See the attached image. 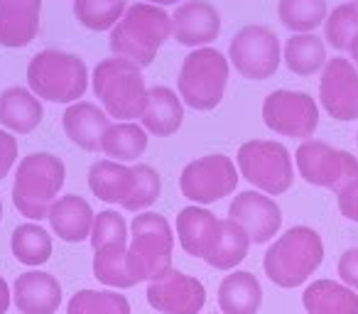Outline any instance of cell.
<instances>
[{
	"label": "cell",
	"mask_w": 358,
	"mask_h": 314,
	"mask_svg": "<svg viewBox=\"0 0 358 314\" xmlns=\"http://www.w3.org/2000/svg\"><path fill=\"white\" fill-rule=\"evenodd\" d=\"M128 10V0H74V17L91 32H110Z\"/></svg>",
	"instance_id": "obj_32"
},
{
	"label": "cell",
	"mask_w": 358,
	"mask_h": 314,
	"mask_svg": "<svg viewBox=\"0 0 358 314\" xmlns=\"http://www.w3.org/2000/svg\"><path fill=\"white\" fill-rule=\"evenodd\" d=\"M135 167H128L123 162L99 160L89 167V190L96 194V199L106 204H118L125 209L135 194Z\"/></svg>",
	"instance_id": "obj_21"
},
{
	"label": "cell",
	"mask_w": 358,
	"mask_h": 314,
	"mask_svg": "<svg viewBox=\"0 0 358 314\" xmlns=\"http://www.w3.org/2000/svg\"><path fill=\"white\" fill-rule=\"evenodd\" d=\"M319 101L334 120L351 123L358 118V69L341 55L327 62L319 79Z\"/></svg>",
	"instance_id": "obj_13"
},
{
	"label": "cell",
	"mask_w": 358,
	"mask_h": 314,
	"mask_svg": "<svg viewBox=\"0 0 358 314\" xmlns=\"http://www.w3.org/2000/svg\"><path fill=\"white\" fill-rule=\"evenodd\" d=\"M17 138L8 130H0V182L10 175L17 162Z\"/></svg>",
	"instance_id": "obj_38"
},
{
	"label": "cell",
	"mask_w": 358,
	"mask_h": 314,
	"mask_svg": "<svg viewBox=\"0 0 358 314\" xmlns=\"http://www.w3.org/2000/svg\"><path fill=\"white\" fill-rule=\"evenodd\" d=\"M263 123L282 138L309 140L319 128V106L304 91L278 89L263 101Z\"/></svg>",
	"instance_id": "obj_12"
},
{
	"label": "cell",
	"mask_w": 358,
	"mask_h": 314,
	"mask_svg": "<svg viewBox=\"0 0 358 314\" xmlns=\"http://www.w3.org/2000/svg\"><path fill=\"white\" fill-rule=\"evenodd\" d=\"M0 221H3V201H0Z\"/></svg>",
	"instance_id": "obj_44"
},
{
	"label": "cell",
	"mask_w": 358,
	"mask_h": 314,
	"mask_svg": "<svg viewBox=\"0 0 358 314\" xmlns=\"http://www.w3.org/2000/svg\"><path fill=\"white\" fill-rule=\"evenodd\" d=\"M50 224L52 231L66 243H81V241L91 238V229H94V209L91 204L79 194H66L55 201L50 209Z\"/></svg>",
	"instance_id": "obj_23"
},
{
	"label": "cell",
	"mask_w": 358,
	"mask_h": 314,
	"mask_svg": "<svg viewBox=\"0 0 358 314\" xmlns=\"http://www.w3.org/2000/svg\"><path fill=\"white\" fill-rule=\"evenodd\" d=\"M294 165L307 185L324 187L336 194L358 182V157L322 140H304L294 152Z\"/></svg>",
	"instance_id": "obj_9"
},
{
	"label": "cell",
	"mask_w": 358,
	"mask_h": 314,
	"mask_svg": "<svg viewBox=\"0 0 358 314\" xmlns=\"http://www.w3.org/2000/svg\"><path fill=\"white\" fill-rule=\"evenodd\" d=\"M42 0H0V47L22 50L40 32Z\"/></svg>",
	"instance_id": "obj_18"
},
{
	"label": "cell",
	"mask_w": 358,
	"mask_h": 314,
	"mask_svg": "<svg viewBox=\"0 0 358 314\" xmlns=\"http://www.w3.org/2000/svg\"><path fill=\"white\" fill-rule=\"evenodd\" d=\"M348 55H351V62H353V66H356V69H358V35H356V40H353L351 50H348Z\"/></svg>",
	"instance_id": "obj_43"
},
{
	"label": "cell",
	"mask_w": 358,
	"mask_h": 314,
	"mask_svg": "<svg viewBox=\"0 0 358 314\" xmlns=\"http://www.w3.org/2000/svg\"><path fill=\"white\" fill-rule=\"evenodd\" d=\"M229 62L248 81L270 79L282 62L280 37L265 25L241 27L229 45Z\"/></svg>",
	"instance_id": "obj_10"
},
{
	"label": "cell",
	"mask_w": 358,
	"mask_h": 314,
	"mask_svg": "<svg viewBox=\"0 0 358 314\" xmlns=\"http://www.w3.org/2000/svg\"><path fill=\"white\" fill-rule=\"evenodd\" d=\"M135 194L133 199L125 204V211H145L159 199V192H162V180H159L157 170H152L150 165H135Z\"/></svg>",
	"instance_id": "obj_37"
},
{
	"label": "cell",
	"mask_w": 358,
	"mask_h": 314,
	"mask_svg": "<svg viewBox=\"0 0 358 314\" xmlns=\"http://www.w3.org/2000/svg\"><path fill=\"white\" fill-rule=\"evenodd\" d=\"M89 66L81 57L62 50H42L27 64V89L50 104H79L89 89Z\"/></svg>",
	"instance_id": "obj_4"
},
{
	"label": "cell",
	"mask_w": 358,
	"mask_h": 314,
	"mask_svg": "<svg viewBox=\"0 0 358 314\" xmlns=\"http://www.w3.org/2000/svg\"><path fill=\"white\" fill-rule=\"evenodd\" d=\"M238 167L226 155H204L199 160L185 165L179 175V190L192 204H214L234 194L238 187Z\"/></svg>",
	"instance_id": "obj_11"
},
{
	"label": "cell",
	"mask_w": 358,
	"mask_h": 314,
	"mask_svg": "<svg viewBox=\"0 0 358 314\" xmlns=\"http://www.w3.org/2000/svg\"><path fill=\"white\" fill-rule=\"evenodd\" d=\"M10 302H13V294H10V287L3 278H0V314H6L10 309Z\"/></svg>",
	"instance_id": "obj_41"
},
{
	"label": "cell",
	"mask_w": 358,
	"mask_h": 314,
	"mask_svg": "<svg viewBox=\"0 0 358 314\" xmlns=\"http://www.w3.org/2000/svg\"><path fill=\"white\" fill-rule=\"evenodd\" d=\"M66 182V167L62 157L52 152H32L17 162L13 182V204L25 219L37 221L50 216Z\"/></svg>",
	"instance_id": "obj_3"
},
{
	"label": "cell",
	"mask_w": 358,
	"mask_h": 314,
	"mask_svg": "<svg viewBox=\"0 0 358 314\" xmlns=\"http://www.w3.org/2000/svg\"><path fill=\"white\" fill-rule=\"evenodd\" d=\"M231 76V62L216 47L192 50L177 74V94L182 104L201 113L219 108L226 96Z\"/></svg>",
	"instance_id": "obj_6"
},
{
	"label": "cell",
	"mask_w": 358,
	"mask_h": 314,
	"mask_svg": "<svg viewBox=\"0 0 358 314\" xmlns=\"http://www.w3.org/2000/svg\"><path fill=\"white\" fill-rule=\"evenodd\" d=\"M148 302L159 314H199L206 304V290L201 280L172 268L148 285Z\"/></svg>",
	"instance_id": "obj_14"
},
{
	"label": "cell",
	"mask_w": 358,
	"mask_h": 314,
	"mask_svg": "<svg viewBox=\"0 0 358 314\" xmlns=\"http://www.w3.org/2000/svg\"><path fill=\"white\" fill-rule=\"evenodd\" d=\"M174 229H177L179 245L187 255L206 260L221 236V219H216L204 206L192 204L179 211Z\"/></svg>",
	"instance_id": "obj_17"
},
{
	"label": "cell",
	"mask_w": 358,
	"mask_h": 314,
	"mask_svg": "<svg viewBox=\"0 0 358 314\" xmlns=\"http://www.w3.org/2000/svg\"><path fill=\"white\" fill-rule=\"evenodd\" d=\"M91 86L101 101V108L115 118V123H135V118H143L150 89L143 69L133 62L120 57L99 62L91 74Z\"/></svg>",
	"instance_id": "obj_2"
},
{
	"label": "cell",
	"mask_w": 358,
	"mask_h": 314,
	"mask_svg": "<svg viewBox=\"0 0 358 314\" xmlns=\"http://www.w3.org/2000/svg\"><path fill=\"white\" fill-rule=\"evenodd\" d=\"M338 211H341L343 219L358 224V182L338 194Z\"/></svg>",
	"instance_id": "obj_40"
},
{
	"label": "cell",
	"mask_w": 358,
	"mask_h": 314,
	"mask_svg": "<svg viewBox=\"0 0 358 314\" xmlns=\"http://www.w3.org/2000/svg\"><path fill=\"white\" fill-rule=\"evenodd\" d=\"M143 3H150V6H159V8H167V6H182L185 0H143Z\"/></svg>",
	"instance_id": "obj_42"
},
{
	"label": "cell",
	"mask_w": 358,
	"mask_h": 314,
	"mask_svg": "<svg viewBox=\"0 0 358 314\" xmlns=\"http://www.w3.org/2000/svg\"><path fill=\"white\" fill-rule=\"evenodd\" d=\"M62 125H64L66 138L76 148L86 150V152H101L103 135L110 128V115L91 101H79L64 110Z\"/></svg>",
	"instance_id": "obj_19"
},
{
	"label": "cell",
	"mask_w": 358,
	"mask_h": 314,
	"mask_svg": "<svg viewBox=\"0 0 358 314\" xmlns=\"http://www.w3.org/2000/svg\"><path fill=\"white\" fill-rule=\"evenodd\" d=\"M45 118L42 101L25 86H8L0 94V125L13 135H27Z\"/></svg>",
	"instance_id": "obj_22"
},
{
	"label": "cell",
	"mask_w": 358,
	"mask_h": 314,
	"mask_svg": "<svg viewBox=\"0 0 358 314\" xmlns=\"http://www.w3.org/2000/svg\"><path fill=\"white\" fill-rule=\"evenodd\" d=\"M148 130L138 123H110L103 135L101 152L113 162H133L143 157L148 150Z\"/></svg>",
	"instance_id": "obj_28"
},
{
	"label": "cell",
	"mask_w": 358,
	"mask_h": 314,
	"mask_svg": "<svg viewBox=\"0 0 358 314\" xmlns=\"http://www.w3.org/2000/svg\"><path fill=\"white\" fill-rule=\"evenodd\" d=\"M66 314H130V302L110 290H79L66 304Z\"/></svg>",
	"instance_id": "obj_34"
},
{
	"label": "cell",
	"mask_w": 358,
	"mask_h": 314,
	"mask_svg": "<svg viewBox=\"0 0 358 314\" xmlns=\"http://www.w3.org/2000/svg\"><path fill=\"white\" fill-rule=\"evenodd\" d=\"M282 62L292 74L297 76H314L324 71L327 57V42L314 32L307 35H292L282 47Z\"/></svg>",
	"instance_id": "obj_27"
},
{
	"label": "cell",
	"mask_w": 358,
	"mask_h": 314,
	"mask_svg": "<svg viewBox=\"0 0 358 314\" xmlns=\"http://www.w3.org/2000/svg\"><path fill=\"white\" fill-rule=\"evenodd\" d=\"M91 245L94 250L106 248V245H120L128 243V226L125 219L113 209L99 211L94 219V229H91Z\"/></svg>",
	"instance_id": "obj_36"
},
{
	"label": "cell",
	"mask_w": 358,
	"mask_h": 314,
	"mask_svg": "<svg viewBox=\"0 0 358 314\" xmlns=\"http://www.w3.org/2000/svg\"><path fill=\"white\" fill-rule=\"evenodd\" d=\"M263 287L248 270H234L219 285V307L224 314H258Z\"/></svg>",
	"instance_id": "obj_25"
},
{
	"label": "cell",
	"mask_w": 358,
	"mask_h": 314,
	"mask_svg": "<svg viewBox=\"0 0 358 314\" xmlns=\"http://www.w3.org/2000/svg\"><path fill=\"white\" fill-rule=\"evenodd\" d=\"M236 167L245 182L268 197H280L292 187L294 167L289 150L278 140H248L236 152Z\"/></svg>",
	"instance_id": "obj_8"
},
{
	"label": "cell",
	"mask_w": 358,
	"mask_h": 314,
	"mask_svg": "<svg viewBox=\"0 0 358 314\" xmlns=\"http://www.w3.org/2000/svg\"><path fill=\"white\" fill-rule=\"evenodd\" d=\"M248 248H250L248 234L236 221L221 219V236L204 263L216 270H234L236 265H241L245 260Z\"/></svg>",
	"instance_id": "obj_30"
},
{
	"label": "cell",
	"mask_w": 358,
	"mask_h": 314,
	"mask_svg": "<svg viewBox=\"0 0 358 314\" xmlns=\"http://www.w3.org/2000/svg\"><path fill=\"white\" fill-rule=\"evenodd\" d=\"M13 302L22 314H55L62 304V285L55 275L27 270L13 285Z\"/></svg>",
	"instance_id": "obj_20"
},
{
	"label": "cell",
	"mask_w": 358,
	"mask_h": 314,
	"mask_svg": "<svg viewBox=\"0 0 358 314\" xmlns=\"http://www.w3.org/2000/svg\"><path fill=\"white\" fill-rule=\"evenodd\" d=\"M10 248L22 265L37 268L52 258V236L40 224H20L10 236Z\"/></svg>",
	"instance_id": "obj_31"
},
{
	"label": "cell",
	"mask_w": 358,
	"mask_h": 314,
	"mask_svg": "<svg viewBox=\"0 0 358 314\" xmlns=\"http://www.w3.org/2000/svg\"><path fill=\"white\" fill-rule=\"evenodd\" d=\"M221 35V13L209 0H185L172 13V37L182 47H211Z\"/></svg>",
	"instance_id": "obj_16"
},
{
	"label": "cell",
	"mask_w": 358,
	"mask_h": 314,
	"mask_svg": "<svg viewBox=\"0 0 358 314\" xmlns=\"http://www.w3.org/2000/svg\"><path fill=\"white\" fill-rule=\"evenodd\" d=\"M143 128L155 138H169L185 123V104L169 86H152L143 113Z\"/></svg>",
	"instance_id": "obj_24"
},
{
	"label": "cell",
	"mask_w": 358,
	"mask_h": 314,
	"mask_svg": "<svg viewBox=\"0 0 358 314\" xmlns=\"http://www.w3.org/2000/svg\"><path fill=\"white\" fill-rule=\"evenodd\" d=\"M338 275L341 283L351 290H358V248H348L346 253L338 258Z\"/></svg>",
	"instance_id": "obj_39"
},
{
	"label": "cell",
	"mask_w": 358,
	"mask_h": 314,
	"mask_svg": "<svg viewBox=\"0 0 358 314\" xmlns=\"http://www.w3.org/2000/svg\"><path fill=\"white\" fill-rule=\"evenodd\" d=\"M353 6H356V10H358V0H353Z\"/></svg>",
	"instance_id": "obj_45"
},
{
	"label": "cell",
	"mask_w": 358,
	"mask_h": 314,
	"mask_svg": "<svg viewBox=\"0 0 358 314\" xmlns=\"http://www.w3.org/2000/svg\"><path fill=\"white\" fill-rule=\"evenodd\" d=\"M94 275L99 283L108 285V287H135V280L128 273V243L94 250Z\"/></svg>",
	"instance_id": "obj_33"
},
{
	"label": "cell",
	"mask_w": 358,
	"mask_h": 314,
	"mask_svg": "<svg viewBox=\"0 0 358 314\" xmlns=\"http://www.w3.org/2000/svg\"><path fill=\"white\" fill-rule=\"evenodd\" d=\"M278 17L292 35H307L327 22L329 8L327 0H280Z\"/></svg>",
	"instance_id": "obj_29"
},
{
	"label": "cell",
	"mask_w": 358,
	"mask_h": 314,
	"mask_svg": "<svg viewBox=\"0 0 358 314\" xmlns=\"http://www.w3.org/2000/svg\"><path fill=\"white\" fill-rule=\"evenodd\" d=\"M307 314H358L356 290L336 280H314L302 292Z\"/></svg>",
	"instance_id": "obj_26"
},
{
	"label": "cell",
	"mask_w": 358,
	"mask_h": 314,
	"mask_svg": "<svg viewBox=\"0 0 358 314\" xmlns=\"http://www.w3.org/2000/svg\"><path fill=\"white\" fill-rule=\"evenodd\" d=\"M324 260L322 236L309 226H292L287 229L263 258V270L270 283L278 287L292 290L307 283Z\"/></svg>",
	"instance_id": "obj_5"
},
{
	"label": "cell",
	"mask_w": 358,
	"mask_h": 314,
	"mask_svg": "<svg viewBox=\"0 0 358 314\" xmlns=\"http://www.w3.org/2000/svg\"><path fill=\"white\" fill-rule=\"evenodd\" d=\"M358 35V10L353 3L334 8L324 22V42L336 52H348Z\"/></svg>",
	"instance_id": "obj_35"
},
{
	"label": "cell",
	"mask_w": 358,
	"mask_h": 314,
	"mask_svg": "<svg viewBox=\"0 0 358 314\" xmlns=\"http://www.w3.org/2000/svg\"><path fill=\"white\" fill-rule=\"evenodd\" d=\"M229 219L236 221L248 234L250 243L263 245L273 241V236H278L280 226H282V211L273 197L248 190L234 197L229 206Z\"/></svg>",
	"instance_id": "obj_15"
},
{
	"label": "cell",
	"mask_w": 358,
	"mask_h": 314,
	"mask_svg": "<svg viewBox=\"0 0 358 314\" xmlns=\"http://www.w3.org/2000/svg\"><path fill=\"white\" fill-rule=\"evenodd\" d=\"M169 37H172V15L164 8L133 3L118 25L108 32V50L113 52V57L128 59L145 69L152 64Z\"/></svg>",
	"instance_id": "obj_1"
},
{
	"label": "cell",
	"mask_w": 358,
	"mask_h": 314,
	"mask_svg": "<svg viewBox=\"0 0 358 314\" xmlns=\"http://www.w3.org/2000/svg\"><path fill=\"white\" fill-rule=\"evenodd\" d=\"M174 236L172 226L162 214L143 211L130 224L128 273L138 283H152L172 270Z\"/></svg>",
	"instance_id": "obj_7"
}]
</instances>
